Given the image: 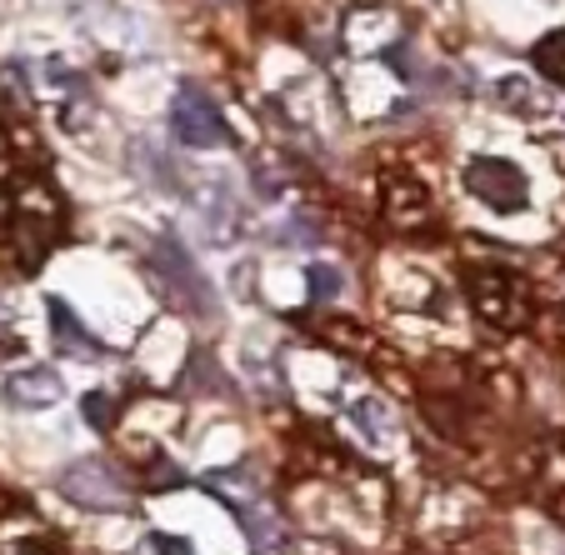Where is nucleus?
<instances>
[{"instance_id": "ddd939ff", "label": "nucleus", "mask_w": 565, "mask_h": 555, "mask_svg": "<svg viewBox=\"0 0 565 555\" xmlns=\"http://www.w3.org/2000/svg\"><path fill=\"white\" fill-rule=\"evenodd\" d=\"M531 65L545 75V81H555V86H565V31H551V35H545V41H535Z\"/></svg>"}, {"instance_id": "412c9836", "label": "nucleus", "mask_w": 565, "mask_h": 555, "mask_svg": "<svg viewBox=\"0 0 565 555\" xmlns=\"http://www.w3.org/2000/svg\"><path fill=\"white\" fill-rule=\"evenodd\" d=\"M0 515H21V495H15L6 481H0Z\"/></svg>"}, {"instance_id": "423d86ee", "label": "nucleus", "mask_w": 565, "mask_h": 555, "mask_svg": "<svg viewBox=\"0 0 565 555\" xmlns=\"http://www.w3.org/2000/svg\"><path fill=\"white\" fill-rule=\"evenodd\" d=\"M61 495L86 511H120L126 505V481L106 460H75L71 470L61 476Z\"/></svg>"}, {"instance_id": "2eb2a0df", "label": "nucleus", "mask_w": 565, "mask_h": 555, "mask_svg": "<svg viewBox=\"0 0 565 555\" xmlns=\"http://www.w3.org/2000/svg\"><path fill=\"white\" fill-rule=\"evenodd\" d=\"M351 420L375 440V446H381V440H391V410H385L381 401H371V395L351 406Z\"/></svg>"}, {"instance_id": "a211bd4d", "label": "nucleus", "mask_w": 565, "mask_h": 555, "mask_svg": "<svg viewBox=\"0 0 565 555\" xmlns=\"http://www.w3.org/2000/svg\"><path fill=\"white\" fill-rule=\"evenodd\" d=\"M0 555H55V545L45 535H31V541H15V545H0Z\"/></svg>"}, {"instance_id": "20e7f679", "label": "nucleus", "mask_w": 565, "mask_h": 555, "mask_svg": "<svg viewBox=\"0 0 565 555\" xmlns=\"http://www.w3.org/2000/svg\"><path fill=\"white\" fill-rule=\"evenodd\" d=\"M466 185L480 205H491V211H501V215L525 211V201H531V185H525L521 166L501 161V156H476V161L466 166Z\"/></svg>"}, {"instance_id": "f03ea898", "label": "nucleus", "mask_w": 565, "mask_h": 555, "mask_svg": "<svg viewBox=\"0 0 565 555\" xmlns=\"http://www.w3.org/2000/svg\"><path fill=\"white\" fill-rule=\"evenodd\" d=\"M466 296L476 316L495 331H525L531 325V286L521 270L511 266H470L466 270Z\"/></svg>"}, {"instance_id": "6ab92c4d", "label": "nucleus", "mask_w": 565, "mask_h": 555, "mask_svg": "<svg viewBox=\"0 0 565 555\" xmlns=\"http://www.w3.org/2000/svg\"><path fill=\"white\" fill-rule=\"evenodd\" d=\"M150 545H156L160 555H195V551H191V541H185V535H156V541H150Z\"/></svg>"}, {"instance_id": "f8f14e48", "label": "nucleus", "mask_w": 565, "mask_h": 555, "mask_svg": "<svg viewBox=\"0 0 565 555\" xmlns=\"http://www.w3.org/2000/svg\"><path fill=\"white\" fill-rule=\"evenodd\" d=\"M211 491L231 495V501H235V511H241V505H256V495H260V476H250V466L215 470V476H211Z\"/></svg>"}, {"instance_id": "aec40b11", "label": "nucleus", "mask_w": 565, "mask_h": 555, "mask_svg": "<svg viewBox=\"0 0 565 555\" xmlns=\"http://www.w3.org/2000/svg\"><path fill=\"white\" fill-rule=\"evenodd\" d=\"M150 470H156V476H150V485H181V470H175L171 460H156Z\"/></svg>"}, {"instance_id": "9d476101", "label": "nucleus", "mask_w": 565, "mask_h": 555, "mask_svg": "<svg viewBox=\"0 0 565 555\" xmlns=\"http://www.w3.org/2000/svg\"><path fill=\"white\" fill-rule=\"evenodd\" d=\"M241 531L250 535V545L256 551H280V545L290 541V531H286V521H280L270 505H241Z\"/></svg>"}, {"instance_id": "4468645a", "label": "nucleus", "mask_w": 565, "mask_h": 555, "mask_svg": "<svg viewBox=\"0 0 565 555\" xmlns=\"http://www.w3.org/2000/svg\"><path fill=\"white\" fill-rule=\"evenodd\" d=\"M495 96H501L505 106L515 110V116H541V110H545L541 96H535V86L525 81V75H505L501 86H495Z\"/></svg>"}, {"instance_id": "9b49d317", "label": "nucleus", "mask_w": 565, "mask_h": 555, "mask_svg": "<svg viewBox=\"0 0 565 555\" xmlns=\"http://www.w3.org/2000/svg\"><path fill=\"white\" fill-rule=\"evenodd\" d=\"M316 331H320V341H331L335 351H345V355H371L375 351V335L365 331L361 321H345V316H326Z\"/></svg>"}, {"instance_id": "f257e3e1", "label": "nucleus", "mask_w": 565, "mask_h": 555, "mask_svg": "<svg viewBox=\"0 0 565 555\" xmlns=\"http://www.w3.org/2000/svg\"><path fill=\"white\" fill-rule=\"evenodd\" d=\"M61 221H65V205L51 181H35L31 175V181H15L11 191H0V235L11 241L25 276H35L41 260L55 250Z\"/></svg>"}, {"instance_id": "0eeeda50", "label": "nucleus", "mask_w": 565, "mask_h": 555, "mask_svg": "<svg viewBox=\"0 0 565 555\" xmlns=\"http://www.w3.org/2000/svg\"><path fill=\"white\" fill-rule=\"evenodd\" d=\"M381 211L395 231H420L430 221V191L420 181H391L381 195Z\"/></svg>"}, {"instance_id": "f3484780", "label": "nucleus", "mask_w": 565, "mask_h": 555, "mask_svg": "<svg viewBox=\"0 0 565 555\" xmlns=\"http://www.w3.org/2000/svg\"><path fill=\"white\" fill-rule=\"evenodd\" d=\"M81 416H86L96 430H116V395H110V391H86Z\"/></svg>"}, {"instance_id": "39448f33", "label": "nucleus", "mask_w": 565, "mask_h": 555, "mask_svg": "<svg viewBox=\"0 0 565 555\" xmlns=\"http://www.w3.org/2000/svg\"><path fill=\"white\" fill-rule=\"evenodd\" d=\"M171 136L191 150H211L225 146V120L215 110V100L201 86H181L171 100Z\"/></svg>"}, {"instance_id": "1a4fd4ad", "label": "nucleus", "mask_w": 565, "mask_h": 555, "mask_svg": "<svg viewBox=\"0 0 565 555\" xmlns=\"http://www.w3.org/2000/svg\"><path fill=\"white\" fill-rule=\"evenodd\" d=\"M6 401H11L15 410H51L55 401H61V375L45 371V365L6 375Z\"/></svg>"}, {"instance_id": "6e6552de", "label": "nucleus", "mask_w": 565, "mask_h": 555, "mask_svg": "<svg viewBox=\"0 0 565 555\" xmlns=\"http://www.w3.org/2000/svg\"><path fill=\"white\" fill-rule=\"evenodd\" d=\"M45 316H51V341H55V351H61V355H75V361H96V355H100V341H96V335H90L81 321H75V310L65 306L61 296L45 300Z\"/></svg>"}, {"instance_id": "7ed1b4c3", "label": "nucleus", "mask_w": 565, "mask_h": 555, "mask_svg": "<svg viewBox=\"0 0 565 555\" xmlns=\"http://www.w3.org/2000/svg\"><path fill=\"white\" fill-rule=\"evenodd\" d=\"M156 280L166 286V300L195 321L215 325L221 321V300H215V286L205 280V270L191 260V250L181 241H156Z\"/></svg>"}, {"instance_id": "dca6fc26", "label": "nucleus", "mask_w": 565, "mask_h": 555, "mask_svg": "<svg viewBox=\"0 0 565 555\" xmlns=\"http://www.w3.org/2000/svg\"><path fill=\"white\" fill-rule=\"evenodd\" d=\"M306 290H310V306H320V300H335L341 296V270L335 266H306Z\"/></svg>"}]
</instances>
